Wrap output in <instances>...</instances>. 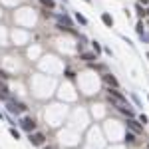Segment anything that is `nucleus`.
<instances>
[{
    "label": "nucleus",
    "instance_id": "nucleus-1",
    "mask_svg": "<svg viewBox=\"0 0 149 149\" xmlns=\"http://www.w3.org/2000/svg\"><path fill=\"white\" fill-rule=\"evenodd\" d=\"M28 139H30V143H32V145H44V141H46V135H44V133H30V137H28Z\"/></svg>",
    "mask_w": 149,
    "mask_h": 149
},
{
    "label": "nucleus",
    "instance_id": "nucleus-2",
    "mask_svg": "<svg viewBox=\"0 0 149 149\" xmlns=\"http://www.w3.org/2000/svg\"><path fill=\"white\" fill-rule=\"evenodd\" d=\"M22 129H26V131L32 133V131L36 129V121H34L32 117H24V119H22Z\"/></svg>",
    "mask_w": 149,
    "mask_h": 149
},
{
    "label": "nucleus",
    "instance_id": "nucleus-3",
    "mask_svg": "<svg viewBox=\"0 0 149 149\" xmlns=\"http://www.w3.org/2000/svg\"><path fill=\"white\" fill-rule=\"evenodd\" d=\"M108 92H110V98H115V100H117V102H121V104L125 102V96H123V94H119V92H117V88H110Z\"/></svg>",
    "mask_w": 149,
    "mask_h": 149
},
{
    "label": "nucleus",
    "instance_id": "nucleus-4",
    "mask_svg": "<svg viewBox=\"0 0 149 149\" xmlns=\"http://www.w3.org/2000/svg\"><path fill=\"white\" fill-rule=\"evenodd\" d=\"M102 22H104L106 26H110V28L113 26V18L110 16V14H108V12H104V14H102Z\"/></svg>",
    "mask_w": 149,
    "mask_h": 149
},
{
    "label": "nucleus",
    "instance_id": "nucleus-5",
    "mask_svg": "<svg viewBox=\"0 0 149 149\" xmlns=\"http://www.w3.org/2000/svg\"><path fill=\"white\" fill-rule=\"evenodd\" d=\"M82 60L92 62V60H98V56H96V52H84V54H82Z\"/></svg>",
    "mask_w": 149,
    "mask_h": 149
},
{
    "label": "nucleus",
    "instance_id": "nucleus-6",
    "mask_svg": "<svg viewBox=\"0 0 149 149\" xmlns=\"http://www.w3.org/2000/svg\"><path fill=\"white\" fill-rule=\"evenodd\" d=\"M104 80H106V82H108L110 86H113V88H117V80H115V78H113L112 74H106V76H104Z\"/></svg>",
    "mask_w": 149,
    "mask_h": 149
},
{
    "label": "nucleus",
    "instance_id": "nucleus-7",
    "mask_svg": "<svg viewBox=\"0 0 149 149\" xmlns=\"http://www.w3.org/2000/svg\"><path fill=\"white\" fill-rule=\"evenodd\" d=\"M127 125H129L133 131H137V133L141 131V125H137V121H135V119H129V121H127Z\"/></svg>",
    "mask_w": 149,
    "mask_h": 149
},
{
    "label": "nucleus",
    "instance_id": "nucleus-8",
    "mask_svg": "<svg viewBox=\"0 0 149 149\" xmlns=\"http://www.w3.org/2000/svg\"><path fill=\"white\" fill-rule=\"evenodd\" d=\"M125 141H127V143H133V141H135V135H133V133H125Z\"/></svg>",
    "mask_w": 149,
    "mask_h": 149
},
{
    "label": "nucleus",
    "instance_id": "nucleus-9",
    "mask_svg": "<svg viewBox=\"0 0 149 149\" xmlns=\"http://www.w3.org/2000/svg\"><path fill=\"white\" fill-rule=\"evenodd\" d=\"M10 135H12L14 139H20V133H18V131H16L14 127H10Z\"/></svg>",
    "mask_w": 149,
    "mask_h": 149
},
{
    "label": "nucleus",
    "instance_id": "nucleus-10",
    "mask_svg": "<svg viewBox=\"0 0 149 149\" xmlns=\"http://www.w3.org/2000/svg\"><path fill=\"white\" fill-rule=\"evenodd\" d=\"M44 6H48V8H54V0H40Z\"/></svg>",
    "mask_w": 149,
    "mask_h": 149
},
{
    "label": "nucleus",
    "instance_id": "nucleus-11",
    "mask_svg": "<svg viewBox=\"0 0 149 149\" xmlns=\"http://www.w3.org/2000/svg\"><path fill=\"white\" fill-rule=\"evenodd\" d=\"M137 14H139V16H141V18H143V16H145V14H147V12H145V10H143V8H141V4H137Z\"/></svg>",
    "mask_w": 149,
    "mask_h": 149
},
{
    "label": "nucleus",
    "instance_id": "nucleus-12",
    "mask_svg": "<svg viewBox=\"0 0 149 149\" xmlns=\"http://www.w3.org/2000/svg\"><path fill=\"white\" fill-rule=\"evenodd\" d=\"M76 18H78V22H80V24H86V22H88V20H86L82 14H76Z\"/></svg>",
    "mask_w": 149,
    "mask_h": 149
},
{
    "label": "nucleus",
    "instance_id": "nucleus-13",
    "mask_svg": "<svg viewBox=\"0 0 149 149\" xmlns=\"http://www.w3.org/2000/svg\"><path fill=\"white\" fill-rule=\"evenodd\" d=\"M119 110H121V112L125 113V115H129V117L133 115V112H131V110H127V108H119Z\"/></svg>",
    "mask_w": 149,
    "mask_h": 149
},
{
    "label": "nucleus",
    "instance_id": "nucleus-14",
    "mask_svg": "<svg viewBox=\"0 0 149 149\" xmlns=\"http://www.w3.org/2000/svg\"><path fill=\"white\" fill-rule=\"evenodd\" d=\"M94 50H96V54H100V52H102V46H100L98 42H94Z\"/></svg>",
    "mask_w": 149,
    "mask_h": 149
},
{
    "label": "nucleus",
    "instance_id": "nucleus-15",
    "mask_svg": "<svg viewBox=\"0 0 149 149\" xmlns=\"http://www.w3.org/2000/svg\"><path fill=\"white\" fill-rule=\"evenodd\" d=\"M139 121H141V125H145V123L149 121V119H147V115H141V117H139Z\"/></svg>",
    "mask_w": 149,
    "mask_h": 149
},
{
    "label": "nucleus",
    "instance_id": "nucleus-16",
    "mask_svg": "<svg viewBox=\"0 0 149 149\" xmlns=\"http://www.w3.org/2000/svg\"><path fill=\"white\" fill-rule=\"evenodd\" d=\"M66 76H68L70 80H74V78H76V74H74V72H72V70H68V72H66Z\"/></svg>",
    "mask_w": 149,
    "mask_h": 149
},
{
    "label": "nucleus",
    "instance_id": "nucleus-17",
    "mask_svg": "<svg viewBox=\"0 0 149 149\" xmlns=\"http://www.w3.org/2000/svg\"><path fill=\"white\" fill-rule=\"evenodd\" d=\"M137 32H139V34H143V22H139V24H137Z\"/></svg>",
    "mask_w": 149,
    "mask_h": 149
},
{
    "label": "nucleus",
    "instance_id": "nucleus-18",
    "mask_svg": "<svg viewBox=\"0 0 149 149\" xmlns=\"http://www.w3.org/2000/svg\"><path fill=\"white\" fill-rule=\"evenodd\" d=\"M0 78H4V80H6V78H8V74H6L4 70H0Z\"/></svg>",
    "mask_w": 149,
    "mask_h": 149
},
{
    "label": "nucleus",
    "instance_id": "nucleus-19",
    "mask_svg": "<svg viewBox=\"0 0 149 149\" xmlns=\"http://www.w3.org/2000/svg\"><path fill=\"white\" fill-rule=\"evenodd\" d=\"M139 2H143V4H147V2H149V0H139Z\"/></svg>",
    "mask_w": 149,
    "mask_h": 149
},
{
    "label": "nucleus",
    "instance_id": "nucleus-20",
    "mask_svg": "<svg viewBox=\"0 0 149 149\" xmlns=\"http://www.w3.org/2000/svg\"><path fill=\"white\" fill-rule=\"evenodd\" d=\"M147 12H149V10H147Z\"/></svg>",
    "mask_w": 149,
    "mask_h": 149
}]
</instances>
